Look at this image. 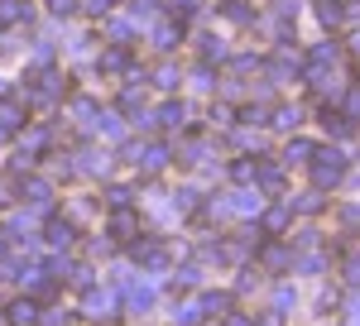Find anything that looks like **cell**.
<instances>
[{
    "instance_id": "obj_4",
    "label": "cell",
    "mask_w": 360,
    "mask_h": 326,
    "mask_svg": "<svg viewBox=\"0 0 360 326\" xmlns=\"http://www.w3.org/2000/svg\"><path fill=\"white\" fill-rule=\"evenodd\" d=\"M111 235H115V240H135V235H139V221L130 216L125 207H120V211L111 216Z\"/></svg>"
},
{
    "instance_id": "obj_15",
    "label": "cell",
    "mask_w": 360,
    "mask_h": 326,
    "mask_svg": "<svg viewBox=\"0 0 360 326\" xmlns=\"http://www.w3.org/2000/svg\"><path fill=\"white\" fill-rule=\"evenodd\" d=\"M255 168H259V163L236 159V168H231V178H236V183H255Z\"/></svg>"
},
{
    "instance_id": "obj_17",
    "label": "cell",
    "mask_w": 360,
    "mask_h": 326,
    "mask_svg": "<svg viewBox=\"0 0 360 326\" xmlns=\"http://www.w3.org/2000/svg\"><path fill=\"white\" fill-rule=\"evenodd\" d=\"M312 159V144H307V139H293V144H288V163H307Z\"/></svg>"
},
{
    "instance_id": "obj_10",
    "label": "cell",
    "mask_w": 360,
    "mask_h": 326,
    "mask_svg": "<svg viewBox=\"0 0 360 326\" xmlns=\"http://www.w3.org/2000/svg\"><path fill=\"white\" fill-rule=\"evenodd\" d=\"M49 240H53L58 249H68V244H72V226H68V221H53V226H49Z\"/></svg>"
},
{
    "instance_id": "obj_24",
    "label": "cell",
    "mask_w": 360,
    "mask_h": 326,
    "mask_svg": "<svg viewBox=\"0 0 360 326\" xmlns=\"http://www.w3.org/2000/svg\"><path fill=\"white\" fill-rule=\"evenodd\" d=\"M202 53H207V58H226L221 39H212V34H207V39H202Z\"/></svg>"
},
{
    "instance_id": "obj_13",
    "label": "cell",
    "mask_w": 360,
    "mask_h": 326,
    "mask_svg": "<svg viewBox=\"0 0 360 326\" xmlns=\"http://www.w3.org/2000/svg\"><path fill=\"white\" fill-rule=\"evenodd\" d=\"M298 120H303V115H298V106H278L274 110V125H278V130H288V125H298Z\"/></svg>"
},
{
    "instance_id": "obj_2",
    "label": "cell",
    "mask_w": 360,
    "mask_h": 326,
    "mask_svg": "<svg viewBox=\"0 0 360 326\" xmlns=\"http://www.w3.org/2000/svg\"><path fill=\"white\" fill-rule=\"evenodd\" d=\"M135 259L144 264V269H168V249H164V240H144V235H139V240H135Z\"/></svg>"
},
{
    "instance_id": "obj_8",
    "label": "cell",
    "mask_w": 360,
    "mask_h": 326,
    "mask_svg": "<svg viewBox=\"0 0 360 326\" xmlns=\"http://www.w3.org/2000/svg\"><path fill=\"white\" fill-rule=\"evenodd\" d=\"M264 230H269V235L288 230V207H269V211H264Z\"/></svg>"
},
{
    "instance_id": "obj_27",
    "label": "cell",
    "mask_w": 360,
    "mask_h": 326,
    "mask_svg": "<svg viewBox=\"0 0 360 326\" xmlns=\"http://www.w3.org/2000/svg\"><path fill=\"white\" fill-rule=\"evenodd\" d=\"M197 278H202V273H197V269H193V264H188V269H178V283H183V288H193Z\"/></svg>"
},
{
    "instance_id": "obj_38",
    "label": "cell",
    "mask_w": 360,
    "mask_h": 326,
    "mask_svg": "<svg viewBox=\"0 0 360 326\" xmlns=\"http://www.w3.org/2000/svg\"><path fill=\"white\" fill-rule=\"evenodd\" d=\"M0 326H5V317H0Z\"/></svg>"
},
{
    "instance_id": "obj_32",
    "label": "cell",
    "mask_w": 360,
    "mask_h": 326,
    "mask_svg": "<svg viewBox=\"0 0 360 326\" xmlns=\"http://www.w3.org/2000/svg\"><path fill=\"white\" fill-rule=\"evenodd\" d=\"M346 115H351V120H360V91L351 96V101H346Z\"/></svg>"
},
{
    "instance_id": "obj_28",
    "label": "cell",
    "mask_w": 360,
    "mask_h": 326,
    "mask_svg": "<svg viewBox=\"0 0 360 326\" xmlns=\"http://www.w3.org/2000/svg\"><path fill=\"white\" fill-rule=\"evenodd\" d=\"M274 307H278V312H283V307H293V288H278V293H274Z\"/></svg>"
},
{
    "instance_id": "obj_14",
    "label": "cell",
    "mask_w": 360,
    "mask_h": 326,
    "mask_svg": "<svg viewBox=\"0 0 360 326\" xmlns=\"http://www.w3.org/2000/svg\"><path fill=\"white\" fill-rule=\"evenodd\" d=\"M183 115H188L183 106H164V110H159V125H168V130H178V125H183Z\"/></svg>"
},
{
    "instance_id": "obj_22",
    "label": "cell",
    "mask_w": 360,
    "mask_h": 326,
    "mask_svg": "<svg viewBox=\"0 0 360 326\" xmlns=\"http://www.w3.org/2000/svg\"><path fill=\"white\" fill-rule=\"evenodd\" d=\"M197 317H202V302H183V307H178V322L183 326H193Z\"/></svg>"
},
{
    "instance_id": "obj_25",
    "label": "cell",
    "mask_w": 360,
    "mask_h": 326,
    "mask_svg": "<svg viewBox=\"0 0 360 326\" xmlns=\"http://www.w3.org/2000/svg\"><path fill=\"white\" fill-rule=\"evenodd\" d=\"M226 15H231L236 25H245V20H250V10H245V5H240V0H231V10H226Z\"/></svg>"
},
{
    "instance_id": "obj_35",
    "label": "cell",
    "mask_w": 360,
    "mask_h": 326,
    "mask_svg": "<svg viewBox=\"0 0 360 326\" xmlns=\"http://www.w3.org/2000/svg\"><path fill=\"white\" fill-rule=\"evenodd\" d=\"M264 326H283V312H269V317H264Z\"/></svg>"
},
{
    "instance_id": "obj_18",
    "label": "cell",
    "mask_w": 360,
    "mask_h": 326,
    "mask_svg": "<svg viewBox=\"0 0 360 326\" xmlns=\"http://www.w3.org/2000/svg\"><path fill=\"white\" fill-rule=\"evenodd\" d=\"M231 211H259V197H255V192H240V197H236V202H231Z\"/></svg>"
},
{
    "instance_id": "obj_37",
    "label": "cell",
    "mask_w": 360,
    "mask_h": 326,
    "mask_svg": "<svg viewBox=\"0 0 360 326\" xmlns=\"http://www.w3.org/2000/svg\"><path fill=\"white\" fill-rule=\"evenodd\" d=\"M356 48H360V34H356Z\"/></svg>"
},
{
    "instance_id": "obj_11",
    "label": "cell",
    "mask_w": 360,
    "mask_h": 326,
    "mask_svg": "<svg viewBox=\"0 0 360 326\" xmlns=\"http://www.w3.org/2000/svg\"><path fill=\"white\" fill-rule=\"evenodd\" d=\"M202 312H217V317H226V312H231V298H226V293H207V298H202Z\"/></svg>"
},
{
    "instance_id": "obj_23",
    "label": "cell",
    "mask_w": 360,
    "mask_h": 326,
    "mask_svg": "<svg viewBox=\"0 0 360 326\" xmlns=\"http://www.w3.org/2000/svg\"><path fill=\"white\" fill-rule=\"evenodd\" d=\"M106 202H111V211H120V207H130V188H111V197H106Z\"/></svg>"
},
{
    "instance_id": "obj_29",
    "label": "cell",
    "mask_w": 360,
    "mask_h": 326,
    "mask_svg": "<svg viewBox=\"0 0 360 326\" xmlns=\"http://www.w3.org/2000/svg\"><path fill=\"white\" fill-rule=\"evenodd\" d=\"M346 278H351V283H360V254H351V259H346Z\"/></svg>"
},
{
    "instance_id": "obj_33",
    "label": "cell",
    "mask_w": 360,
    "mask_h": 326,
    "mask_svg": "<svg viewBox=\"0 0 360 326\" xmlns=\"http://www.w3.org/2000/svg\"><path fill=\"white\" fill-rule=\"evenodd\" d=\"M10 202H15V188H10V183H0V207H10Z\"/></svg>"
},
{
    "instance_id": "obj_26",
    "label": "cell",
    "mask_w": 360,
    "mask_h": 326,
    "mask_svg": "<svg viewBox=\"0 0 360 326\" xmlns=\"http://www.w3.org/2000/svg\"><path fill=\"white\" fill-rule=\"evenodd\" d=\"M193 10H197V0H173V15H178V20H188Z\"/></svg>"
},
{
    "instance_id": "obj_31",
    "label": "cell",
    "mask_w": 360,
    "mask_h": 326,
    "mask_svg": "<svg viewBox=\"0 0 360 326\" xmlns=\"http://www.w3.org/2000/svg\"><path fill=\"white\" fill-rule=\"evenodd\" d=\"M49 5H53V15H72L77 10V0H49Z\"/></svg>"
},
{
    "instance_id": "obj_36",
    "label": "cell",
    "mask_w": 360,
    "mask_h": 326,
    "mask_svg": "<svg viewBox=\"0 0 360 326\" xmlns=\"http://www.w3.org/2000/svg\"><path fill=\"white\" fill-rule=\"evenodd\" d=\"M226 326H250V322L245 317H226Z\"/></svg>"
},
{
    "instance_id": "obj_5",
    "label": "cell",
    "mask_w": 360,
    "mask_h": 326,
    "mask_svg": "<svg viewBox=\"0 0 360 326\" xmlns=\"http://www.w3.org/2000/svg\"><path fill=\"white\" fill-rule=\"evenodd\" d=\"M15 20H29V0H0V25H15Z\"/></svg>"
},
{
    "instance_id": "obj_1",
    "label": "cell",
    "mask_w": 360,
    "mask_h": 326,
    "mask_svg": "<svg viewBox=\"0 0 360 326\" xmlns=\"http://www.w3.org/2000/svg\"><path fill=\"white\" fill-rule=\"evenodd\" d=\"M341 173H346V154L341 149H312V183L317 188H332Z\"/></svg>"
},
{
    "instance_id": "obj_30",
    "label": "cell",
    "mask_w": 360,
    "mask_h": 326,
    "mask_svg": "<svg viewBox=\"0 0 360 326\" xmlns=\"http://www.w3.org/2000/svg\"><path fill=\"white\" fill-rule=\"evenodd\" d=\"M298 207H303V211H322V197H317V192H307V197L298 202Z\"/></svg>"
},
{
    "instance_id": "obj_34",
    "label": "cell",
    "mask_w": 360,
    "mask_h": 326,
    "mask_svg": "<svg viewBox=\"0 0 360 326\" xmlns=\"http://www.w3.org/2000/svg\"><path fill=\"white\" fill-rule=\"evenodd\" d=\"M86 5H91L96 15H106V10H111V0H86Z\"/></svg>"
},
{
    "instance_id": "obj_7",
    "label": "cell",
    "mask_w": 360,
    "mask_h": 326,
    "mask_svg": "<svg viewBox=\"0 0 360 326\" xmlns=\"http://www.w3.org/2000/svg\"><path fill=\"white\" fill-rule=\"evenodd\" d=\"M10 322H39V302L34 298H20L10 307Z\"/></svg>"
},
{
    "instance_id": "obj_6",
    "label": "cell",
    "mask_w": 360,
    "mask_h": 326,
    "mask_svg": "<svg viewBox=\"0 0 360 326\" xmlns=\"http://www.w3.org/2000/svg\"><path fill=\"white\" fill-rule=\"evenodd\" d=\"M178 39H183V25H168V20H164V25L154 29V44H159L164 53H168V48H173V44H178Z\"/></svg>"
},
{
    "instance_id": "obj_21",
    "label": "cell",
    "mask_w": 360,
    "mask_h": 326,
    "mask_svg": "<svg viewBox=\"0 0 360 326\" xmlns=\"http://www.w3.org/2000/svg\"><path fill=\"white\" fill-rule=\"evenodd\" d=\"M29 202H39V207H44V202H49V183H39V178H29Z\"/></svg>"
},
{
    "instance_id": "obj_19",
    "label": "cell",
    "mask_w": 360,
    "mask_h": 326,
    "mask_svg": "<svg viewBox=\"0 0 360 326\" xmlns=\"http://www.w3.org/2000/svg\"><path fill=\"white\" fill-rule=\"evenodd\" d=\"M125 63H130V58H125V48H111V53L101 58V67H106V72H120Z\"/></svg>"
},
{
    "instance_id": "obj_20",
    "label": "cell",
    "mask_w": 360,
    "mask_h": 326,
    "mask_svg": "<svg viewBox=\"0 0 360 326\" xmlns=\"http://www.w3.org/2000/svg\"><path fill=\"white\" fill-rule=\"evenodd\" d=\"M149 302H154V288H135V293H130V312H144Z\"/></svg>"
},
{
    "instance_id": "obj_16",
    "label": "cell",
    "mask_w": 360,
    "mask_h": 326,
    "mask_svg": "<svg viewBox=\"0 0 360 326\" xmlns=\"http://www.w3.org/2000/svg\"><path fill=\"white\" fill-rule=\"evenodd\" d=\"M293 77V63H288V53L278 58V63H269V82H288Z\"/></svg>"
},
{
    "instance_id": "obj_12",
    "label": "cell",
    "mask_w": 360,
    "mask_h": 326,
    "mask_svg": "<svg viewBox=\"0 0 360 326\" xmlns=\"http://www.w3.org/2000/svg\"><path fill=\"white\" fill-rule=\"evenodd\" d=\"M259 259H264L269 269H283V264H288V254H283L278 244H264V249H259Z\"/></svg>"
},
{
    "instance_id": "obj_9",
    "label": "cell",
    "mask_w": 360,
    "mask_h": 326,
    "mask_svg": "<svg viewBox=\"0 0 360 326\" xmlns=\"http://www.w3.org/2000/svg\"><path fill=\"white\" fill-rule=\"evenodd\" d=\"M336 58H341V48H336V44H317V48H312V67H332Z\"/></svg>"
},
{
    "instance_id": "obj_3",
    "label": "cell",
    "mask_w": 360,
    "mask_h": 326,
    "mask_svg": "<svg viewBox=\"0 0 360 326\" xmlns=\"http://www.w3.org/2000/svg\"><path fill=\"white\" fill-rule=\"evenodd\" d=\"M86 317H96V322L115 317V293H91L86 298Z\"/></svg>"
}]
</instances>
